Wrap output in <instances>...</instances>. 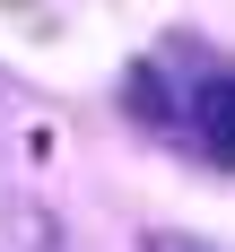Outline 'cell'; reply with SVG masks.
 Masks as SVG:
<instances>
[{
  "label": "cell",
  "mask_w": 235,
  "mask_h": 252,
  "mask_svg": "<svg viewBox=\"0 0 235 252\" xmlns=\"http://www.w3.org/2000/svg\"><path fill=\"white\" fill-rule=\"evenodd\" d=\"M183 113H192V130H201V148L218 157V165H235V70H209Z\"/></svg>",
  "instance_id": "6da1fadb"
},
{
  "label": "cell",
  "mask_w": 235,
  "mask_h": 252,
  "mask_svg": "<svg viewBox=\"0 0 235 252\" xmlns=\"http://www.w3.org/2000/svg\"><path fill=\"white\" fill-rule=\"evenodd\" d=\"M139 252H209V244H201V235H166V226H148V235H139Z\"/></svg>",
  "instance_id": "7a4b0ae2"
}]
</instances>
